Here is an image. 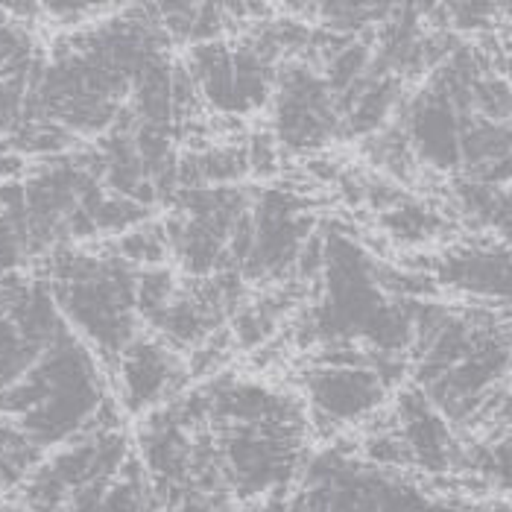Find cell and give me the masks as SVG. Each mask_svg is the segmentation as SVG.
<instances>
[{
    "instance_id": "1",
    "label": "cell",
    "mask_w": 512,
    "mask_h": 512,
    "mask_svg": "<svg viewBox=\"0 0 512 512\" xmlns=\"http://www.w3.org/2000/svg\"><path fill=\"white\" fill-rule=\"evenodd\" d=\"M50 290L59 311L106 357H118L135 340L138 276L115 255L59 252L53 258Z\"/></svg>"
},
{
    "instance_id": "2",
    "label": "cell",
    "mask_w": 512,
    "mask_h": 512,
    "mask_svg": "<svg viewBox=\"0 0 512 512\" xmlns=\"http://www.w3.org/2000/svg\"><path fill=\"white\" fill-rule=\"evenodd\" d=\"M273 123L281 144L290 150H311L343 129L340 100L314 68L287 62L276 82Z\"/></svg>"
},
{
    "instance_id": "3",
    "label": "cell",
    "mask_w": 512,
    "mask_h": 512,
    "mask_svg": "<svg viewBox=\"0 0 512 512\" xmlns=\"http://www.w3.org/2000/svg\"><path fill=\"white\" fill-rule=\"evenodd\" d=\"M469 115L454 103V97L442 88L439 79H428V85L410 100L404 115V138L416 161L434 167L439 173L460 170L463 156V129Z\"/></svg>"
},
{
    "instance_id": "4",
    "label": "cell",
    "mask_w": 512,
    "mask_h": 512,
    "mask_svg": "<svg viewBox=\"0 0 512 512\" xmlns=\"http://www.w3.org/2000/svg\"><path fill=\"white\" fill-rule=\"evenodd\" d=\"M431 278L460 296L512 305V246L469 243L445 249L434 261Z\"/></svg>"
},
{
    "instance_id": "5",
    "label": "cell",
    "mask_w": 512,
    "mask_h": 512,
    "mask_svg": "<svg viewBox=\"0 0 512 512\" xmlns=\"http://www.w3.org/2000/svg\"><path fill=\"white\" fill-rule=\"evenodd\" d=\"M387 381L372 366H319L308 375L314 416L328 425H346L375 413Z\"/></svg>"
},
{
    "instance_id": "6",
    "label": "cell",
    "mask_w": 512,
    "mask_h": 512,
    "mask_svg": "<svg viewBox=\"0 0 512 512\" xmlns=\"http://www.w3.org/2000/svg\"><path fill=\"white\" fill-rule=\"evenodd\" d=\"M395 434L407 451V466H419L431 474H445L457 463H463V451L451 436L448 419L436 410L422 390L401 393Z\"/></svg>"
},
{
    "instance_id": "7",
    "label": "cell",
    "mask_w": 512,
    "mask_h": 512,
    "mask_svg": "<svg viewBox=\"0 0 512 512\" xmlns=\"http://www.w3.org/2000/svg\"><path fill=\"white\" fill-rule=\"evenodd\" d=\"M182 366L164 340L135 337L120 355L123 404L129 413H144L176 390Z\"/></svg>"
},
{
    "instance_id": "8",
    "label": "cell",
    "mask_w": 512,
    "mask_h": 512,
    "mask_svg": "<svg viewBox=\"0 0 512 512\" xmlns=\"http://www.w3.org/2000/svg\"><path fill=\"white\" fill-rule=\"evenodd\" d=\"M463 463L480 474L489 486L512 495V428L504 436L483 442L474 451L463 454Z\"/></svg>"
},
{
    "instance_id": "9",
    "label": "cell",
    "mask_w": 512,
    "mask_h": 512,
    "mask_svg": "<svg viewBox=\"0 0 512 512\" xmlns=\"http://www.w3.org/2000/svg\"><path fill=\"white\" fill-rule=\"evenodd\" d=\"M384 223L404 243L434 240L442 232V226H445V220L439 217V211L422 205V202H398V205H393V211L387 214Z\"/></svg>"
},
{
    "instance_id": "10",
    "label": "cell",
    "mask_w": 512,
    "mask_h": 512,
    "mask_svg": "<svg viewBox=\"0 0 512 512\" xmlns=\"http://www.w3.org/2000/svg\"><path fill=\"white\" fill-rule=\"evenodd\" d=\"M120 258L126 264H138V267H158L164 252H167V237H164V229H156V226H138L132 232L120 237L118 246H115Z\"/></svg>"
},
{
    "instance_id": "11",
    "label": "cell",
    "mask_w": 512,
    "mask_h": 512,
    "mask_svg": "<svg viewBox=\"0 0 512 512\" xmlns=\"http://www.w3.org/2000/svg\"><path fill=\"white\" fill-rule=\"evenodd\" d=\"M501 9L498 6H480V3H463V6H448V15H454L451 18V24L457 27V30H483V27H489L492 21H495V15H498Z\"/></svg>"
},
{
    "instance_id": "12",
    "label": "cell",
    "mask_w": 512,
    "mask_h": 512,
    "mask_svg": "<svg viewBox=\"0 0 512 512\" xmlns=\"http://www.w3.org/2000/svg\"><path fill=\"white\" fill-rule=\"evenodd\" d=\"M24 161L12 150L9 138H0V179H12L15 173H21Z\"/></svg>"
},
{
    "instance_id": "13",
    "label": "cell",
    "mask_w": 512,
    "mask_h": 512,
    "mask_svg": "<svg viewBox=\"0 0 512 512\" xmlns=\"http://www.w3.org/2000/svg\"><path fill=\"white\" fill-rule=\"evenodd\" d=\"M489 512H512V507H492Z\"/></svg>"
},
{
    "instance_id": "14",
    "label": "cell",
    "mask_w": 512,
    "mask_h": 512,
    "mask_svg": "<svg viewBox=\"0 0 512 512\" xmlns=\"http://www.w3.org/2000/svg\"><path fill=\"white\" fill-rule=\"evenodd\" d=\"M0 489H3V483H0Z\"/></svg>"
}]
</instances>
